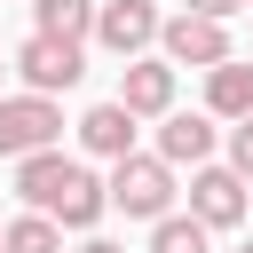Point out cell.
<instances>
[{
    "label": "cell",
    "instance_id": "obj_18",
    "mask_svg": "<svg viewBox=\"0 0 253 253\" xmlns=\"http://www.w3.org/2000/svg\"><path fill=\"white\" fill-rule=\"evenodd\" d=\"M0 79H8V55H0Z\"/></svg>",
    "mask_w": 253,
    "mask_h": 253
},
{
    "label": "cell",
    "instance_id": "obj_9",
    "mask_svg": "<svg viewBox=\"0 0 253 253\" xmlns=\"http://www.w3.org/2000/svg\"><path fill=\"white\" fill-rule=\"evenodd\" d=\"M158 158H166V166L213 158V119H206V111H158Z\"/></svg>",
    "mask_w": 253,
    "mask_h": 253
},
{
    "label": "cell",
    "instance_id": "obj_3",
    "mask_svg": "<svg viewBox=\"0 0 253 253\" xmlns=\"http://www.w3.org/2000/svg\"><path fill=\"white\" fill-rule=\"evenodd\" d=\"M8 71H16L32 95H63V87L87 79V47H79V40H47V32H32V40L8 55Z\"/></svg>",
    "mask_w": 253,
    "mask_h": 253
},
{
    "label": "cell",
    "instance_id": "obj_19",
    "mask_svg": "<svg viewBox=\"0 0 253 253\" xmlns=\"http://www.w3.org/2000/svg\"><path fill=\"white\" fill-rule=\"evenodd\" d=\"M245 253H253V245H245Z\"/></svg>",
    "mask_w": 253,
    "mask_h": 253
},
{
    "label": "cell",
    "instance_id": "obj_7",
    "mask_svg": "<svg viewBox=\"0 0 253 253\" xmlns=\"http://www.w3.org/2000/svg\"><path fill=\"white\" fill-rule=\"evenodd\" d=\"M87 40L111 47V55H142V47L158 40V8H150V0H103L95 24H87Z\"/></svg>",
    "mask_w": 253,
    "mask_h": 253
},
{
    "label": "cell",
    "instance_id": "obj_5",
    "mask_svg": "<svg viewBox=\"0 0 253 253\" xmlns=\"http://www.w3.org/2000/svg\"><path fill=\"white\" fill-rule=\"evenodd\" d=\"M158 47H166V63L182 71V63H198V71H213L221 55H229V32H221V16H158Z\"/></svg>",
    "mask_w": 253,
    "mask_h": 253
},
{
    "label": "cell",
    "instance_id": "obj_4",
    "mask_svg": "<svg viewBox=\"0 0 253 253\" xmlns=\"http://www.w3.org/2000/svg\"><path fill=\"white\" fill-rule=\"evenodd\" d=\"M63 134V111H55V95H0V158H24V150H47Z\"/></svg>",
    "mask_w": 253,
    "mask_h": 253
},
{
    "label": "cell",
    "instance_id": "obj_11",
    "mask_svg": "<svg viewBox=\"0 0 253 253\" xmlns=\"http://www.w3.org/2000/svg\"><path fill=\"white\" fill-rule=\"evenodd\" d=\"M206 119H253V63L221 55L206 71Z\"/></svg>",
    "mask_w": 253,
    "mask_h": 253
},
{
    "label": "cell",
    "instance_id": "obj_1",
    "mask_svg": "<svg viewBox=\"0 0 253 253\" xmlns=\"http://www.w3.org/2000/svg\"><path fill=\"white\" fill-rule=\"evenodd\" d=\"M16 198H24L32 213H47L55 229H95V221H103V206H111V198H103V182H95L79 158H63L55 142L16 158Z\"/></svg>",
    "mask_w": 253,
    "mask_h": 253
},
{
    "label": "cell",
    "instance_id": "obj_14",
    "mask_svg": "<svg viewBox=\"0 0 253 253\" xmlns=\"http://www.w3.org/2000/svg\"><path fill=\"white\" fill-rule=\"evenodd\" d=\"M206 237H213V229H206L198 213H158V221H150V253H213Z\"/></svg>",
    "mask_w": 253,
    "mask_h": 253
},
{
    "label": "cell",
    "instance_id": "obj_6",
    "mask_svg": "<svg viewBox=\"0 0 253 253\" xmlns=\"http://www.w3.org/2000/svg\"><path fill=\"white\" fill-rule=\"evenodd\" d=\"M190 213H198L206 229H237V221H245V182H237L229 166L198 158V166H190Z\"/></svg>",
    "mask_w": 253,
    "mask_h": 253
},
{
    "label": "cell",
    "instance_id": "obj_15",
    "mask_svg": "<svg viewBox=\"0 0 253 253\" xmlns=\"http://www.w3.org/2000/svg\"><path fill=\"white\" fill-rule=\"evenodd\" d=\"M229 174H237V182H253V119H237V126H229Z\"/></svg>",
    "mask_w": 253,
    "mask_h": 253
},
{
    "label": "cell",
    "instance_id": "obj_8",
    "mask_svg": "<svg viewBox=\"0 0 253 253\" xmlns=\"http://www.w3.org/2000/svg\"><path fill=\"white\" fill-rule=\"evenodd\" d=\"M119 103H126L134 119H158V111H174V63H166V55H158V63L126 55V79H119Z\"/></svg>",
    "mask_w": 253,
    "mask_h": 253
},
{
    "label": "cell",
    "instance_id": "obj_13",
    "mask_svg": "<svg viewBox=\"0 0 253 253\" xmlns=\"http://www.w3.org/2000/svg\"><path fill=\"white\" fill-rule=\"evenodd\" d=\"M0 253H63V229L47 213H16V221H0Z\"/></svg>",
    "mask_w": 253,
    "mask_h": 253
},
{
    "label": "cell",
    "instance_id": "obj_17",
    "mask_svg": "<svg viewBox=\"0 0 253 253\" xmlns=\"http://www.w3.org/2000/svg\"><path fill=\"white\" fill-rule=\"evenodd\" d=\"M79 253H126V245H111V237H87V245H79Z\"/></svg>",
    "mask_w": 253,
    "mask_h": 253
},
{
    "label": "cell",
    "instance_id": "obj_16",
    "mask_svg": "<svg viewBox=\"0 0 253 253\" xmlns=\"http://www.w3.org/2000/svg\"><path fill=\"white\" fill-rule=\"evenodd\" d=\"M182 8H190V16H229L237 0H182Z\"/></svg>",
    "mask_w": 253,
    "mask_h": 253
},
{
    "label": "cell",
    "instance_id": "obj_10",
    "mask_svg": "<svg viewBox=\"0 0 253 253\" xmlns=\"http://www.w3.org/2000/svg\"><path fill=\"white\" fill-rule=\"evenodd\" d=\"M134 126H142V119L111 95V103H95V111L79 119V142H87L95 158H126V150H134Z\"/></svg>",
    "mask_w": 253,
    "mask_h": 253
},
{
    "label": "cell",
    "instance_id": "obj_12",
    "mask_svg": "<svg viewBox=\"0 0 253 253\" xmlns=\"http://www.w3.org/2000/svg\"><path fill=\"white\" fill-rule=\"evenodd\" d=\"M32 24H40L47 40H87V24H95V0H32Z\"/></svg>",
    "mask_w": 253,
    "mask_h": 253
},
{
    "label": "cell",
    "instance_id": "obj_2",
    "mask_svg": "<svg viewBox=\"0 0 253 253\" xmlns=\"http://www.w3.org/2000/svg\"><path fill=\"white\" fill-rule=\"evenodd\" d=\"M103 198L126 213V221H158V213H174V166L150 150H126V158H111V182H103Z\"/></svg>",
    "mask_w": 253,
    "mask_h": 253
}]
</instances>
